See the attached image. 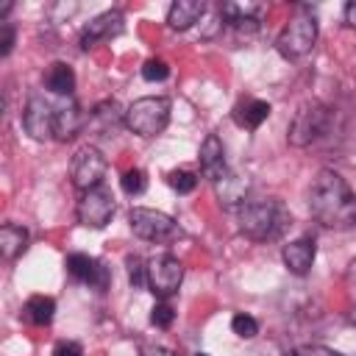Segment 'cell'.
<instances>
[{
	"label": "cell",
	"instance_id": "35",
	"mask_svg": "<svg viewBox=\"0 0 356 356\" xmlns=\"http://www.w3.org/2000/svg\"><path fill=\"white\" fill-rule=\"evenodd\" d=\"M195 356H209V353H195Z\"/></svg>",
	"mask_w": 356,
	"mask_h": 356
},
{
	"label": "cell",
	"instance_id": "34",
	"mask_svg": "<svg viewBox=\"0 0 356 356\" xmlns=\"http://www.w3.org/2000/svg\"><path fill=\"white\" fill-rule=\"evenodd\" d=\"M345 25L348 28H356V0H350L345 6Z\"/></svg>",
	"mask_w": 356,
	"mask_h": 356
},
{
	"label": "cell",
	"instance_id": "30",
	"mask_svg": "<svg viewBox=\"0 0 356 356\" xmlns=\"http://www.w3.org/2000/svg\"><path fill=\"white\" fill-rule=\"evenodd\" d=\"M289 356H342V353L334 348H325V345H300Z\"/></svg>",
	"mask_w": 356,
	"mask_h": 356
},
{
	"label": "cell",
	"instance_id": "7",
	"mask_svg": "<svg viewBox=\"0 0 356 356\" xmlns=\"http://www.w3.org/2000/svg\"><path fill=\"white\" fill-rule=\"evenodd\" d=\"M56 120H58V97L50 100L44 95H31L22 108V128L31 139L44 142L56 139Z\"/></svg>",
	"mask_w": 356,
	"mask_h": 356
},
{
	"label": "cell",
	"instance_id": "17",
	"mask_svg": "<svg viewBox=\"0 0 356 356\" xmlns=\"http://www.w3.org/2000/svg\"><path fill=\"white\" fill-rule=\"evenodd\" d=\"M248 192H250V181L231 172V170L220 181H214V195L222 206H236L239 209L242 203H248Z\"/></svg>",
	"mask_w": 356,
	"mask_h": 356
},
{
	"label": "cell",
	"instance_id": "2",
	"mask_svg": "<svg viewBox=\"0 0 356 356\" xmlns=\"http://www.w3.org/2000/svg\"><path fill=\"white\" fill-rule=\"evenodd\" d=\"M236 222L239 231L253 239V242H273L281 239L284 231L289 228L292 217L289 209L278 197H261V200H248L236 209Z\"/></svg>",
	"mask_w": 356,
	"mask_h": 356
},
{
	"label": "cell",
	"instance_id": "24",
	"mask_svg": "<svg viewBox=\"0 0 356 356\" xmlns=\"http://www.w3.org/2000/svg\"><path fill=\"white\" fill-rule=\"evenodd\" d=\"M125 267H128V281H131L134 289L147 286V261H142V256L128 253L125 256Z\"/></svg>",
	"mask_w": 356,
	"mask_h": 356
},
{
	"label": "cell",
	"instance_id": "9",
	"mask_svg": "<svg viewBox=\"0 0 356 356\" xmlns=\"http://www.w3.org/2000/svg\"><path fill=\"white\" fill-rule=\"evenodd\" d=\"M114 211H117V203H114L111 189H106V186L81 192L78 206H75V217L83 228H106L111 222Z\"/></svg>",
	"mask_w": 356,
	"mask_h": 356
},
{
	"label": "cell",
	"instance_id": "18",
	"mask_svg": "<svg viewBox=\"0 0 356 356\" xmlns=\"http://www.w3.org/2000/svg\"><path fill=\"white\" fill-rule=\"evenodd\" d=\"M203 14H206V6L200 0H175L167 11V25L172 31H186L195 22H200Z\"/></svg>",
	"mask_w": 356,
	"mask_h": 356
},
{
	"label": "cell",
	"instance_id": "6",
	"mask_svg": "<svg viewBox=\"0 0 356 356\" xmlns=\"http://www.w3.org/2000/svg\"><path fill=\"white\" fill-rule=\"evenodd\" d=\"M128 225H131L134 236H139L145 242H156V245H164V242H172L181 236V225L170 214L156 211V209H145V206L131 209Z\"/></svg>",
	"mask_w": 356,
	"mask_h": 356
},
{
	"label": "cell",
	"instance_id": "1",
	"mask_svg": "<svg viewBox=\"0 0 356 356\" xmlns=\"http://www.w3.org/2000/svg\"><path fill=\"white\" fill-rule=\"evenodd\" d=\"M312 217L334 231L356 228V195L337 170H320L309 189Z\"/></svg>",
	"mask_w": 356,
	"mask_h": 356
},
{
	"label": "cell",
	"instance_id": "3",
	"mask_svg": "<svg viewBox=\"0 0 356 356\" xmlns=\"http://www.w3.org/2000/svg\"><path fill=\"white\" fill-rule=\"evenodd\" d=\"M334 108H328L325 103H306L298 108L292 125H289V145L295 147H312L323 139H328L334 134Z\"/></svg>",
	"mask_w": 356,
	"mask_h": 356
},
{
	"label": "cell",
	"instance_id": "33",
	"mask_svg": "<svg viewBox=\"0 0 356 356\" xmlns=\"http://www.w3.org/2000/svg\"><path fill=\"white\" fill-rule=\"evenodd\" d=\"M139 356H178L164 345H139Z\"/></svg>",
	"mask_w": 356,
	"mask_h": 356
},
{
	"label": "cell",
	"instance_id": "12",
	"mask_svg": "<svg viewBox=\"0 0 356 356\" xmlns=\"http://www.w3.org/2000/svg\"><path fill=\"white\" fill-rule=\"evenodd\" d=\"M122 28H125V17H122L120 11H103V14H97V17L83 28V33H81V47L89 50V47H95V44H100V42H108V39L120 36Z\"/></svg>",
	"mask_w": 356,
	"mask_h": 356
},
{
	"label": "cell",
	"instance_id": "16",
	"mask_svg": "<svg viewBox=\"0 0 356 356\" xmlns=\"http://www.w3.org/2000/svg\"><path fill=\"white\" fill-rule=\"evenodd\" d=\"M83 128V114L75 97H58V120H56V139L70 142Z\"/></svg>",
	"mask_w": 356,
	"mask_h": 356
},
{
	"label": "cell",
	"instance_id": "31",
	"mask_svg": "<svg viewBox=\"0 0 356 356\" xmlns=\"http://www.w3.org/2000/svg\"><path fill=\"white\" fill-rule=\"evenodd\" d=\"M53 356H83V348L75 339H61V342H56Z\"/></svg>",
	"mask_w": 356,
	"mask_h": 356
},
{
	"label": "cell",
	"instance_id": "32",
	"mask_svg": "<svg viewBox=\"0 0 356 356\" xmlns=\"http://www.w3.org/2000/svg\"><path fill=\"white\" fill-rule=\"evenodd\" d=\"M14 39H17V33H14V25L3 22V28H0V56H8V53H11V47H14Z\"/></svg>",
	"mask_w": 356,
	"mask_h": 356
},
{
	"label": "cell",
	"instance_id": "13",
	"mask_svg": "<svg viewBox=\"0 0 356 356\" xmlns=\"http://www.w3.org/2000/svg\"><path fill=\"white\" fill-rule=\"evenodd\" d=\"M314 256H317V242H314V236H298V239H292L289 245H284V250H281L284 267H286L292 275H309V270H312V264H314Z\"/></svg>",
	"mask_w": 356,
	"mask_h": 356
},
{
	"label": "cell",
	"instance_id": "11",
	"mask_svg": "<svg viewBox=\"0 0 356 356\" xmlns=\"http://www.w3.org/2000/svg\"><path fill=\"white\" fill-rule=\"evenodd\" d=\"M67 273L78 281V284H86L97 292H106L108 284H111V273L103 261L86 256V253H70L67 256Z\"/></svg>",
	"mask_w": 356,
	"mask_h": 356
},
{
	"label": "cell",
	"instance_id": "4",
	"mask_svg": "<svg viewBox=\"0 0 356 356\" xmlns=\"http://www.w3.org/2000/svg\"><path fill=\"white\" fill-rule=\"evenodd\" d=\"M170 108L167 97H139L125 108V128L139 136H156L167 128Z\"/></svg>",
	"mask_w": 356,
	"mask_h": 356
},
{
	"label": "cell",
	"instance_id": "14",
	"mask_svg": "<svg viewBox=\"0 0 356 356\" xmlns=\"http://www.w3.org/2000/svg\"><path fill=\"white\" fill-rule=\"evenodd\" d=\"M200 170H203V175L214 184V181H220L225 172H228V164H225V147H222V139L217 136V134H209L206 139H203V145H200Z\"/></svg>",
	"mask_w": 356,
	"mask_h": 356
},
{
	"label": "cell",
	"instance_id": "22",
	"mask_svg": "<svg viewBox=\"0 0 356 356\" xmlns=\"http://www.w3.org/2000/svg\"><path fill=\"white\" fill-rule=\"evenodd\" d=\"M25 248H28V231L22 225H17V222H6L0 228V253H3V259L11 261Z\"/></svg>",
	"mask_w": 356,
	"mask_h": 356
},
{
	"label": "cell",
	"instance_id": "28",
	"mask_svg": "<svg viewBox=\"0 0 356 356\" xmlns=\"http://www.w3.org/2000/svg\"><path fill=\"white\" fill-rule=\"evenodd\" d=\"M172 320H175V309H172L167 300H159V303L150 309V323H153L156 328H170Z\"/></svg>",
	"mask_w": 356,
	"mask_h": 356
},
{
	"label": "cell",
	"instance_id": "29",
	"mask_svg": "<svg viewBox=\"0 0 356 356\" xmlns=\"http://www.w3.org/2000/svg\"><path fill=\"white\" fill-rule=\"evenodd\" d=\"M170 75V67H167V61L164 58H147L145 64H142V78L145 81H164Z\"/></svg>",
	"mask_w": 356,
	"mask_h": 356
},
{
	"label": "cell",
	"instance_id": "19",
	"mask_svg": "<svg viewBox=\"0 0 356 356\" xmlns=\"http://www.w3.org/2000/svg\"><path fill=\"white\" fill-rule=\"evenodd\" d=\"M44 86L56 97H72V92H75V72H72V67L67 61H53L44 70Z\"/></svg>",
	"mask_w": 356,
	"mask_h": 356
},
{
	"label": "cell",
	"instance_id": "23",
	"mask_svg": "<svg viewBox=\"0 0 356 356\" xmlns=\"http://www.w3.org/2000/svg\"><path fill=\"white\" fill-rule=\"evenodd\" d=\"M259 14H261V6L259 3H222L220 6V17L228 19L231 25L259 19Z\"/></svg>",
	"mask_w": 356,
	"mask_h": 356
},
{
	"label": "cell",
	"instance_id": "10",
	"mask_svg": "<svg viewBox=\"0 0 356 356\" xmlns=\"http://www.w3.org/2000/svg\"><path fill=\"white\" fill-rule=\"evenodd\" d=\"M181 281H184V264L175 256L159 253V256L147 259V289L156 298H161V300L172 298L178 292Z\"/></svg>",
	"mask_w": 356,
	"mask_h": 356
},
{
	"label": "cell",
	"instance_id": "21",
	"mask_svg": "<svg viewBox=\"0 0 356 356\" xmlns=\"http://www.w3.org/2000/svg\"><path fill=\"white\" fill-rule=\"evenodd\" d=\"M22 317L31 325H50L56 317V300L50 295H31L22 306Z\"/></svg>",
	"mask_w": 356,
	"mask_h": 356
},
{
	"label": "cell",
	"instance_id": "8",
	"mask_svg": "<svg viewBox=\"0 0 356 356\" xmlns=\"http://www.w3.org/2000/svg\"><path fill=\"white\" fill-rule=\"evenodd\" d=\"M106 156L95 147V145H83L75 156H72V164H70V178H72V186L78 192H89L95 186H103V178H106Z\"/></svg>",
	"mask_w": 356,
	"mask_h": 356
},
{
	"label": "cell",
	"instance_id": "27",
	"mask_svg": "<svg viewBox=\"0 0 356 356\" xmlns=\"http://www.w3.org/2000/svg\"><path fill=\"white\" fill-rule=\"evenodd\" d=\"M231 331H234L236 337H242V339H253V337L259 334V323H256L250 314H234Z\"/></svg>",
	"mask_w": 356,
	"mask_h": 356
},
{
	"label": "cell",
	"instance_id": "26",
	"mask_svg": "<svg viewBox=\"0 0 356 356\" xmlns=\"http://www.w3.org/2000/svg\"><path fill=\"white\" fill-rule=\"evenodd\" d=\"M167 184H170L178 195H189V192L197 189V175L189 172V170H172V172L167 175Z\"/></svg>",
	"mask_w": 356,
	"mask_h": 356
},
{
	"label": "cell",
	"instance_id": "15",
	"mask_svg": "<svg viewBox=\"0 0 356 356\" xmlns=\"http://www.w3.org/2000/svg\"><path fill=\"white\" fill-rule=\"evenodd\" d=\"M270 103L267 100H259V97H242L234 108H231V120L245 128V131H256L267 117H270Z\"/></svg>",
	"mask_w": 356,
	"mask_h": 356
},
{
	"label": "cell",
	"instance_id": "20",
	"mask_svg": "<svg viewBox=\"0 0 356 356\" xmlns=\"http://www.w3.org/2000/svg\"><path fill=\"white\" fill-rule=\"evenodd\" d=\"M89 125L97 131V134H114L120 125H125V111H120V106L114 100H103L92 108L89 114Z\"/></svg>",
	"mask_w": 356,
	"mask_h": 356
},
{
	"label": "cell",
	"instance_id": "5",
	"mask_svg": "<svg viewBox=\"0 0 356 356\" xmlns=\"http://www.w3.org/2000/svg\"><path fill=\"white\" fill-rule=\"evenodd\" d=\"M314 42H317V19L312 11H300L281 28L275 39V50L284 58L295 61V58H303L314 47Z\"/></svg>",
	"mask_w": 356,
	"mask_h": 356
},
{
	"label": "cell",
	"instance_id": "25",
	"mask_svg": "<svg viewBox=\"0 0 356 356\" xmlns=\"http://www.w3.org/2000/svg\"><path fill=\"white\" fill-rule=\"evenodd\" d=\"M120 186H122L125 195H134V197H136V195H142V192L147 189V175H145L139 167H131V170L122 172Z\"/></svg>",
	"mask_w": 356,
	"mask_h": 356
}]
</instances>
